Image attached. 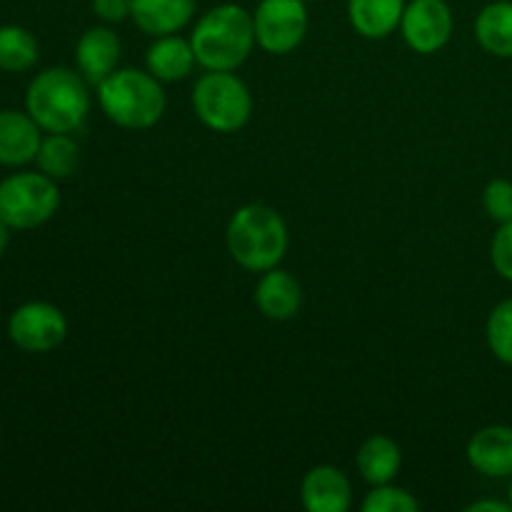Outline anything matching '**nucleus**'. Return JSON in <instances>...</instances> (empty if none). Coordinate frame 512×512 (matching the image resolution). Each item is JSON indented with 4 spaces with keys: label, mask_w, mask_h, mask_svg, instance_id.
<instances>
[{
    "label": "nucleus",
    "mask_w": 512,
    "mask_h": 512,
    "mask_svg": "<svg viewBox=\"0 0 512 512\" xmlns=\"http://www.w3.org/2000/svg\"><path fill=\"white\" fill-rule=\"evenodd\" d=\"M145 63H148V73H153L155 78L163 80V83H175V80H183L193 73L195 50L190 45V40L178 38V35H160L153 45L148 48L145 55Z\"/></svg>",
    "instance_id": "f3484780"
},
{
    "label": "nucleus",
    "mask_w": 512,
    "mask_h": 512,
    "mask_svg": "<svg viewBox=\"0 0 512 512\" xmlns=\"http://www.w3.org/2000/svg\"><path fill=\"white\" fill-rule=\"evenodd\" d=\"M8 335L25 353H50L68 335V320L55 305L33 300L13 310L8 320Z\"/></svg>",
    "instance_id": "6e6552de"
},
{
    "label": "nucleus",
    "mask_w": 512,
    "mask_h": 512,
    "mask_svg": "<svg viewBox=\"0 0 512 512\" xmlns=\"http://www.w3.org/2000/svg\"><path fill=\"white\" fill-rule=\"evenodd\" d=\"M300 498L305 510L310 512H348L353 503V490L343 470L333 465H318L303 478Z\"/></svg>",
    "instance_id": "9d476101"
},
{
    "label": "nucleus",
    "mask_w": 512,
    "mask_h": 512,
    "mask_svg": "<svg viewBox=\"0 0 512 512\" xmlns=\"http://www.w3.org/2000/svg\"><path fill=\"white\" fill-rule=\"evenodd\" d=\"M510 505H512V483H510Z\"/></svg>",
    "instance_id": "c85d7f7f"
},
{
    "label": "nucleus",
    "mask_w": 512,
    "mask_h": 512,
    "mask_svg": "<svg viewBox=\"0 0 512 512\" xmlns=\"http://www.w3.org/2000/svg\"><path fill=\"white\" fill-rule=\"evenodd\" d=\"M400 30L415 53H438L453 35V13L445 0H410Z\"/></svg>",
    "instance_id": "1a4fd4ad"
},
{
    "label": "nucleus",
    "mask_w": 512,
    "mask_h": 512,
    "mask_svg": "<svg viewBox=\"0 0 512 512\" xmlns=\"http://www.w3.org/2000/svg\"><path fill=\"white\" fill-rule=\"evenodd\" d=\"M35 163H38L40 173H45L48 178H68V175L75 173L80 163V148L68 133H50L40 143Z\"/></svg>",
    "instance_id": "aec40b11"
},
{
    "label": "nucleus",
    "mask_w": 512,
    "mask_h": 512,
    "mask_svg": "<svg viewBox=\"0 0 512 512\" xmlns=\"http://www.w3.org/2000/svg\"><path fill=\"white\" fill-rule=\"evenodd\" d=\"M468 460L488 478H512V428L490 425L478 430L468 443Z\"/></svg>",
    "instance_id": "f8f14e48"
},
{
    "label": "nucleus",
    "mask_w": 512,
    "mask_h": 512,
    "mask_svg": "<svg viewBox=\"0 0 512 512\" xmlns=\"http://www.w3.org/2000/svg\"><path fill=\"white\" fill-rule=\"evenodd\" d=\"M58 205V185L45 173H15L0 180V220L10 230H30L48 223Z\"/></svg>",
    "instance_id": "423d86ee"
},
{
    "label": "nucleus",
    "mask_w": 512,
    "mask_h": 512,
    "mask_svg": "<svg viewBox=\"0 0 512 512\" xmlns=\"http://www.w3.org/2000/svg\"><path fill=\"white\" fill-rule=\"evenodd\" d=\"M75 60L88 83L100 85L120 60V40L110 28H90L75 45Z\"/></svg>",
    "instance_id": "ddd939ff"
},
{
    "label": "nucleus",
    "mask_w": 512,
    "mask_h": 512,
    "mask_svg": "<svg viewBox=\"0 0 512 512\" xmlns=\"http://www.w3.org/2000/svg\"><path fill=\"white\" fill-rule=\"evenodd\" d=\"M488 345L495 358L512 365V298L503 300L488 318Z\"/></svg>",
    "instance_id": "4be33fe9"
},
{
    "label": "nucleus",
    "mask_w": 512,
    "mask_h": 512,
    "mask_svg": "<svg viewBox=\"0 0 512 512\" xmlns=\"http://www.w3.org/2000/svg\"><path fill=\"white\" fill-rule=\"evenodd\" d=\"M253 25L260 48L273 55L293 53L308 33L305 0H260Z\"/></svg>",
    "instance_id": "0eeeda50"
},
{
    "label": "nucleus",
    "mask_w": 512,
    "mask_h": 512,
    "mask_svg": "<svg viewBox=\"0 0 512 512\" xmlns=\"http://www.w3.org/2000/svg\"><path fill=\"white\" fill-rule=\"evenodd\" d=\"M195 60L208 70H235L255 45L253 15L235 3L208 10L190 35Z\"/></svg>",
    "instance_id": "f257e3e1"
},
{
    "label": "nucleus",
    "mask_w": 512,
    "mask_h": 512,
    "mask_svg": "<svg viewBox=\"0 0 512 512\" xmlns=\"http://www.w3.org/2000/svg\"><path fill=\"white\" fill-rule=\"evenodd\" d=\"M400 465H403V453H400L395 440L385 438V435H373V438H368L360 445L358 470L365 483H393L395 475L400 473Z\"/></svg>",
    "instance_id": "a211bd4d"
},
{
    "label": "nucleus",
    "mask_w": 512,
    "mask_h": 512,
    "mask_svg": "<svg viewBox=\"0 0 512 512\" xmlns=\"http://www.w3.org/2000/svg\"><path fill=\"white\" fill-rule=\"evenodd\" d=\"M490 258H493L500 278L512 280V220L500 223V230L493 238V248H490Z\"/></svg>",
    "instance_id": "393cba45"
},
{
    "label": "nucleus",
    "mask_w": 512,
    "mask_h": 512,
    "mask_svg": "<svg viewBox=\"0 0 512 512\" xmlns=\"http://www.w3.org/2000/svg\"><path fill=\"white\" fill-rule=\"evenodd\" d=\"M405 0H348V20L363 38L380 40L400 28Z\"/></svg>",
    "instance_id": "dca6fc26"
},
{
    "label": "nucleus",
    "mask_w": 512,
    "mask_h": 512,
    "mask_svg": "<svg viewBox=\"0 0 512 512\" xmlns=\"http://www.w3.org/2000/svg\"><path fill=\"white\" fill-rule=\"evenodd\" d=\"M25 110L48 133H73L85 123L90 110L85 80L68 68L43 70L30 80Z\"/></svg>",
    "instance_id": "f03ea898"
},
{
    "label": "nucleus",
    "mask_w": 512,
    "mask_h": 512,
    "mask_svg": "<svg viewBox=\"0 0 512 512\" xmlns=\"http://www.w3.org/2000/svg\"><path fill=\"white\" fill-rule=\"evenodd\" d=\"M255 303L260 313L270 320H290L300 310L303 303V290L300 283L290 273L278 268L265 270L255 288Z\"/></svg>",
    "instance_id": "4468645a"
},
{
    "label": "nucleus",
    "mask_w": 512,
    "mask_h": 512,
    "mask_svg": "<svg viewBox=\"0 0 512 512\" xmlns=\"http://www.w3.org/2000/svg\"><path fill=\"white\" fill-rule=\"evenodd\" d=\"M475 38L498 58H512V3L498 0L480 10L475 20Z\"/></svg>",
    "instance_id": "6ab92c4d"
},
{
    "label": "nucleus",
    "mask_w": 512,
    "mask_h": 512,
    "mask_svg": "<svg viewBox=\"0 0 512 512\" xmlns=\"http://www.w3.org/2000/svg\"><path fill=\"white\" fill-rule=\"evenodd\" d=\"M195 13V0H133L135 20L143 33L155 35H173L190 23Z\"/></svg>",
    "instance_id": "2eb2a0df"
},
{
    "label": "nucleus",
    "mask_w": 512,
    "mask_h": 512,
    "mask_svg": "<svg viewBox=\"0 0 512 512\" xmlns=\"http://www.w3.org/2000/svg\"><path fill=\"white\" fill-rule=\"evenodd\" d=\"M40 130L43 128L30 118V113L0 110V165L18 168L35 160L43 143Z\"/></svg>",
    "instance_id": "9b49d317"
},
{
    "label": "nucleus",
    "mask_w": 512,
    "mask_h": 512,
    "mask_svg": "<svg viewBox=\"0 0 512 512\" xmlns=\"http://www.w3.org/2000/svg\"><path fill=\"white\" fill-rule=\"evenodd\" d=\"M98 100L103 113L120 128H153L165 113V93L160 80L143 70H113L98 85Z\"/></svg>",
    "instance_id": "20e7f679"
},
{
    "label": "nucleus",
    "mask_w": 512,
    "mask_h": 512,
    "mask_svg": "<svg viewBox=\"0 0 512 512\" xmlns=\"http://www.w3.org/2000/svg\"><path fill=\"white\" fill-rule=\"evenodd\" d=\"M510 503H498V500H478V503L468 505L465 512H510Z\"/></svg>",
    "instance_id": "bb28decb"
},
{
    "label": "nucleus",
    "mask_w": 512,
    "mask_h": 512,
    "mask_svg": "<svg viewBox=\"0 0 512 512\" xmlns=\"http://www.w3.org/2000/svg\"><path fill=\"white\" fill-rule=\"evenodd\" d=\"M365 512H415L420 503L403 488H393L390 483L375 485L373 493H368L363 503Z\"/></svg>",
    "instance_id": "5701e85b"
},
{
    "label": "nucleus",
    "mask_w": 512,
    "mask_h": 512,
    "mask_svg": "<svg viewBox=\"0 0 512 512\" xmlns=\"http://www.w3.org/2000/svg\"><path fill=\"white\" fill-rule=\"evenodd\" d=\"M195 115L215 133H235L253 113L250 90L233 70H210L193 88Z\"/></svg>",
    "instance_id": "39448f33"
},
{
    "label": "nucleus",
    "mask_w": 512,
    "mask_h": 512,
    "mask_svg": "<svg viewBox=\"0 0 512 512\" xmlns=\"http://www.w3.org/2000/svg\"><path fill=\"white\" fill-rule=\"evenodd\" d=\"M93 13L105 23H123L133 13V0H93Z\"/></svg>",
    "instance_id": "a878e982"
},
{
    "label": "nucleus",
    "mask_w": 512,
    "mask_h": 512,
    "mask_svg": "<svg viewBox=\"0 0 512 512\" xmlns=\"http://www.w3.org/2000/svg\"><path fill=\"white\" fill-rule=\"evenodd\" d=\"M8 243H10V228L0 220V258H3V253L8 250Z\"/></svg>",
    "instance_id": "cd10ccee"
},
{
    "label": "nucleus",
    "mask_w": 512,
    "mask_h": 512,
    "mask_svg": "<svg viewBox=\"0 0 512 512\" xmlns=\"http://www.w3.org/2000/svg\"><path fill=\"white\" fill-rule=\"evenodd\" d=\"M38 60V40L20 25H0V70L23 73Z\"/></svg>",
    "instance_id": "412c9836"
},
{
    "label": "nucleus",
    "mask_w": 512,
    "mask_h": 512,
    "mask_svg": "<svg viewBox=\"0 0 512 512\" xmlns=\"http://www.w3.org/2000/svg\"><path fill=\"white\" fill-rule=\"evenodd\" d=\"M483 205L488 215L498 223L512 220V183L510 180H493L483 193Z\"/></svg>",
    "instance_id": "b1692460"
},
{
    "label": "nucleus",
    "mask_w": 512,
    "mask_h": 512,
    "mask_svg": "<svg viewBox=\"0 0 512 512\" xmlns=\"http://www.w3.org/2000/svg\"><path fill=\"white\" fill-rule=\"evenodd\" d=\"M228 250L238 265L253 273L278 268L288 250V228L273 208L243 205L228 223Z\"/></svg>",
    "instance_id": "7ed1b4c3"
}]
</instances>
